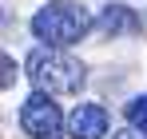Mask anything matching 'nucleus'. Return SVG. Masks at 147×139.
Returning <instances> with one entry per match:
<instances>
[{
  "label": "nucleus",
  "mask_w": 147,
  "mask_h": 139,
  "mask_svg": "<svg viewBox=\"0 0 147 139\" xmlns=\"http://www.w3.org/2000/svg\"><path fill=\"white\" fill-rule=\"evenodd\" d=\"M127 123H131V131L147 135V95H135L127 103Z\"/></svg>",
  "instance_id": "obj_6"
},
{
  "label": "nucleus",
  "mask_w": 147,
  "mask_h": 139,
  "mask_svg": "<svg viewBox=\"0 0 147 139\" xmlns=\"http://www.w3.org/2000/svg\"><path fill=\"white\" fill-rule=\"evenodd\" d=\"M111 139H147V135H139V131H131V127H127V131H115Z\"/></svg>",
  "instance_id": "obj_8"
},
{
  "label": "nucleus",
  "mask_w": 147,
  "mask_h": 139,
  "mask_svg": "<svg viewBox=\"0 0 147 139\" xmlns=\"http://www.w3.org/2000/svg\"><path fill=\"white\" fill-rule=\"evenodd\" d=\"M107 127H111V119H107L103 103H80L68 115V135L72 139H107Z\"/></svg>",
  "instance_id": "obj_4"
},
{
  "label": "nucleus",
  "mask_w": 147,
  "mask_h": 139,
  "mask_svg": "<svg viewBox=\"0 0 147 139\" xmlns=\"http://www.w3.org/2000/svg\"><path fill=\"white\" fill-rule=\"evenodd\" d=\"M0 72H4V76H0V88H12V84H16V60L4 56V60H0Z\"/></svg>",
  "instance_id": "obj_7"
},
{
  "label": "nucleus",
  "mask_w": 147,
  "mask_h": 139,
  "mask_svg": "<svg viewBox=\"0 0 147 139\" xmlns=\"http://www.w3.org/2000/svg\"><path fill=\"white\" fill-rule=\"evenodd\" d=\"M28 80L36 84V92H48V95H80L88 84V68L72 52L40 44L28 56Z\"/></svg>",
  "instance_id": "obj_1"
},
{
  "label": "nucleus",
  "mask_w": 147,
  "mask_h": 139,
  "mask_svg": "<svg viewBox=\"0 0 147 139\" xmlns=\"http://www.w3.org/2000/svg\"><path fill=\"white\" fill-rule=\"evenodd\" d=\"M92 12L80 0H48L36 16H32V36L48 48H68L76 40H84L92 32Z\"/></svg>",
  "instance_id": "obj_2"
},
{
  "label": "nucleus",
  "mask_w": 147,
  "mask_h": 139,
  "mask_svg": "<svg viewBox=\"0 0 147 139\" xmlns=\"http://www.w3.org/2000/svg\"><path fill=\"white\" fill-rule=\"evenodd\" d=\"M20 127L28 139H64L68 131V119L56 107V95L48 92H32L20 107Z\"/></svg>",
  "instance_id": "obj_3"
},
{
  "label": "nucleus",
  "mask_w": 147,
  "mask_h": 139,
  "mask_svg": "<svg viewBox=\"0 0 147 139\" xmlns=\"http://www.w3.org/2000/svg\"><path fill=\"white\" fill-rule=\"evenodd\" d=\"M99 32L103 36H119V32H139V16L127 4H107L99 16Z\"/></svg>",
  "instance_id": "obj_5"
}]
</instances>
